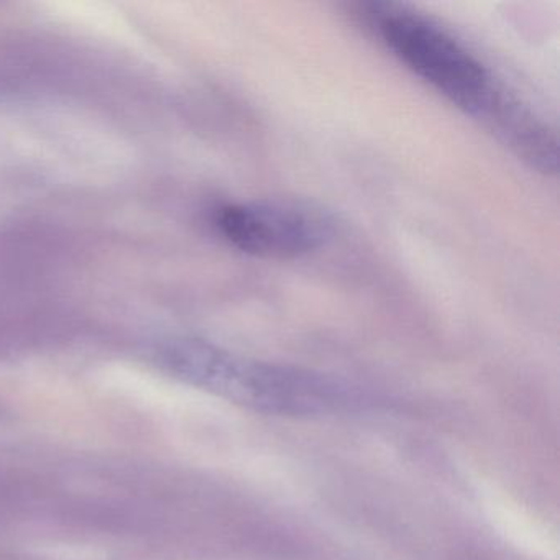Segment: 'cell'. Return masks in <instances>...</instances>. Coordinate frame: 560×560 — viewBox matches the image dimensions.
I'll list each match as a JSON object with an SVG mask.
<instances>
[{
    "instance_id": "1",
    "label": "cell",
    "mask_w": 560,
    "mask_h": 560,
    "mask_svg": "<svg viewBox=\"0 0 560 560\" xmlns=\"http://www.w3.org/2000/svg\"><path fill=\"white\" fill-rule=\"evenodd\" d=\"M373 27L402 67L462 113L483 120L511 150L536 130L539 117L506 93L490 68L438 22L386 5L373 14Z\"/></svg>"
},
{
    "instance_id": "2",
    "label": "cell",
    "mask_w": 560,
    "mask_h": 560,
    "mask_svg": "<svg viewBox=\"0 0 560 560\" xmlns=\"http://www.w3.org/2000/svg\"><path fill=\"white\" fill-rule=\"evenodd\" d=\"M195 388L252 411L277 416H316L349 401L346 388L326 376L290 366L248 360L202 342L176 350Z\"/></svg>"
},
{
    "instance_id": "3",
    "label": "cell",
    "mask_w": 560,
    "mask_h": 560,
    "mask_svg": "<svg viewBox=\"0 0 560 560\" xmlns=\"http://www.w3.org/2000/svg\"><path fill=\"white\" fill-rule=\"evenodd\" d=\"M219 234L237 250L265 260H293L317 250L329 228L323 218L290 202H234L214 214Z\"/></svg>"
}]
</instances>
